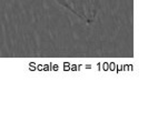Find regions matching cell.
I'll use <instances>...</instances> for the list:
<instances>
[{"mask_svg": "<svg viewBox=\"0 0 148 122\" xmlns=\"http://www.w3.org/2000/svg\"><path fill=\"white\" fill-rule=\"evenodd\" d=\"M56 2L86 23L96 20L100 7V0H56Z\"/></svg>", "mask_w": 148, "mask_h": 122, "instance_id": "cell-1", "label": "cell"}]
</instances>
